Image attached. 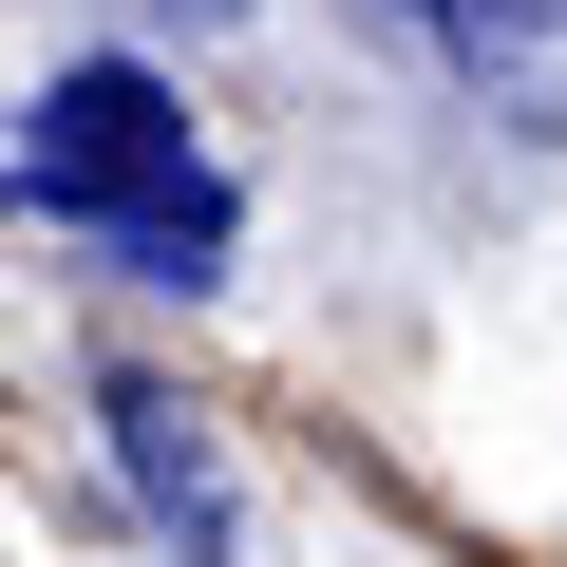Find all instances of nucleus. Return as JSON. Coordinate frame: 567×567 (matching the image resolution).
<instances>
[{
	"mask_svg": "<svg viewBox=\"0 0 567 567\" xmlns=\"http://www.w3.org/2000/svg\"><path fill=\"white\" fill-rule=\"evenodd\" d=\"M20 189H39V227H76V246L133 265V284H208V265H227V171L189 152V95H171L152 58H76V76H39Z\"/></svg>",
	"mask_w": 567,
	"mask_h": 567,
	"instance_id": "f257e3e1",
	"label": "nucleus"
},
{
	"mask_svg": "<svg viewBox=\"0 0 567 567\" xmlns=\"http://www.w3.org/2000/svg\"><path fill=\"white\" fill-rule=\"evenodd\" d=\"M95 416H114V454H133V492H152V529H171V548L208 567V548H227V473H208V435H189V398H171V379H114Z\"/></svg>",
	"mask_w": 567,
	"mask_h": 567,
	"instance_id": "f03ea898",
	"label": "nucleus"
},
{
	"mask_svg": "<svg viewBox=\"0 0 567 567\" xmlns=\"http://www.w3.org/2000/svg\"><path fill=\"white\" fill-rule=\"evenodd\" d=\"M416 20H435V39H473V58H492V39H511V58H529V39H548V20H567V0H416Z\"/></svg>",
	"mask_w": 567,
	"mask_h": 567,
	"instance_id": "7ed1b4c3",
	"label": "nucleus"
},
{
	"mask_svg": "<svg viewBox=\"0 0 567 567\" xmlns=\"http://www.w3.org/2000/svg\"><path fill=\"white\" fill-rule=\"evenodd\" d=\"M114 20H171V39H227L246 0H114Z\"/></svg>",
	"mask_w": 567,
	"mask_h": 567,
	"instance_id": "20e7f679",
	"label": "nucleus"
}]
</instances>
